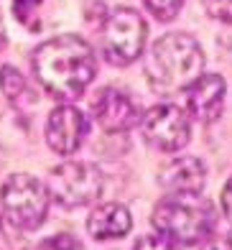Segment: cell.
<instances>
[{
    "label": "cell",
    "mask_w": 232,
    "mask_h": 250,
    "mask_svg": "<svg viewBox=\"0 0 232 250\" xmlns=\"http://www.w3.org/2000/svg\"><path fill=\"white\" fill-rule=\"evenodd\" d=\"M51 199L66 209L87 207L102 194V174L97 166L84 161H64L49 174Z\"/></svg>",
    "instance_id": "8992f818"
},
{
    "label": "cell",
    "mask_w": 232,
    "mask_h": 250,
    "mask_svg": "<svg viewBox=\"0 0 232 250\" xmlns=\"http://www.w3.org/2000/svg\"><path fill=\"white\" fill-rule=\"evenodd\" d=\"M0 89H3V95L10 100V102H16L21 100L23 95H26V79H23V74L16 69V66H10L5 64L3 69H0Z\"/></svg>",
    "instance_id": "4fadbf2b"
},
{
    "label": "cell",
    "mask_w": 232,
    "mask_h": 250,
    "mask_svg": "<svg viewBox=\"0 0 232 250\" xmlns=\"http://www.w3.org/2000/svg\"><path fill=\"white\" fill-rule=\"evenodd\" d=\"M225 79L219 74H202L187 87L189 115L199 123H212L222 115L225 107Z\"/></svg>",
    "instance_id": "30bf717a"
},
{
    "label": "cell",
    "mask_w": 232,
    "mask_h": 250,
    "mask_svg": "<svg viewBox=\"0 0 232 250\" xmlns=\"http://www.w3.org/2000/svg\"><path fill=\"white\" fill-rule=\"evenodd\" d=\"M133 250H179V243H173L166 235H146L135 243Z\"/></svg>",
    "instance_id": "e0dca14e"
},
{
    "label": "cell",
    "mask_w": 232,
    "mask_h": 250,
    "mask_svg": "<svg viewBox=\"0 0 232 250\" xmlns=\"http://www.w3.org/2000/svg\"><path fill=\"white\" fill-rule=\"evenodd\" d=\"M146 21L133 8H115L105 16L100 28V49L102 56L112 66H127L143 54L146 46Z\"/></svg>",
    "instance_id": "5b68a950"
},
{
    "label": "cell",
    "mask_w": 232,
    "mask_h": 250,
    "mask_svg": "<svg viewBox=\"0 0 232 250\" xmlns=\"http://www.w3.org/2000/svg\"><path fill=\"white\" fill-rule=\"evenodd\" d=\"M202 5L210 18L232 26V0H202Z\"/></svg>",
    "instance_id": "9a60e30c"
},
{
    "label": "cell",
    "mask_w": 232,
    "mask_h": 250,
    "mask_svg": "<svg viewBox=\"0 0 232 250\" xmlns=\"http://www.w3.org/2000/svg\"><path fill=\"white\" fill-rule=\"evenodd\" d=\"M222 212H225V217L232 222V176H230V181L222 189Z\"/></svg>",
    "instance_id": "ffe728a7"
},
{
    "label": "cell",
    "mask_w": 232,
    "mask_h": 250,
    "mask_svg": "<svg viewBox=\"0 0 232 250\" xmlns=\"http://www.w3.org/2000/svg\"><path fill=\"white\" fill-rule=\"evenodd\" d=\"M141 128H143L146 141L166 153L181 151L191 138V123L187 118V112L176 105H169V102L150 107L141 118Z\"/></svg>",
    "instance_id": "52a82bcc"
},
{
    "label": "cell",
    "mask_w": 232,
    "mask_h": 250,
    "mask_svg": "<svg viewBox=\"0 0 232 250\" xmlns=\"http://www.w3.org/2000/svg\"><path fill=\"white\" fill-rule=\"evenodd\" d=\"M51 191L31 174H13L0 189L3 217L18 230H36L49 214Z\"/></svg>",
    "instance_id": "277c9868"
},
{
    "label": "cell",
    "mask_w": 232,
    "mask_h": 250,
    "mask_svg": "<svg viewBox=\"0 0 232 250\" xmlns=\"http://www.w3.org/2000/svg\"><path fill=\"white\" fill-rule=\"evenodd\" d=\"M207 168L194 156H176L166 161L158 171V184L169 194H199L204 189Z\"/></svg>",
    "instance_id": "8fae6325"
},
{
    "label": "cell",
    "mask_w": 232,
    "mask_h": 250,
    "mask_svg": "<svg viewBox=\"0 0 232 250\" xmlns=\"http://www.w3.org/2000/svg\"><path fill=\"white\" fill-rule=\"evenodd\" d=\"M204 51L189 33H166L146 56V74L158 89H187L202 77Z\"/></svg>",
    "instance_id": "7a4b0ae2"
},
{
    "label": "cell",
    "mask_w": 232,
    "mask_h": 250,
    "mask_svg": "<svg viewBox=\"0 0 232 250\" xmlns=\"http://www.w3.org/2000/svg\"><path fill=\"white\" fill-rule=\"evenodd\" d=\"M202 250H232V235L207 237V240L202 243Z\"/></svg>",
    "instance_id": "d6986e66"
},
{
    "label": "cell",
    "mask_w": 232,
    "mask_h": 250,
    "mask_svg": "<svg viewBox=\"0 0 232 250\" xmlns=\"http://www.w3.org/2000/svg\"><path fill=\"white\" fill-rule=\"evenodd\" d=\"M143 3L158 21H171V18L179 16L184 0H143Z\"/></svg>",
    "instance_id": "5bb4252c"
},
{
    "label": "cell",
    "mask_w": 232,
    "mask_h": 250,
    "mask_svg": "<svg viewBox=\"0 0 232 250\" xmlns=\"http://www.w3.org/2000/svg\"><path fill=\"white\" fill-rule=\"evenodd\" d=\"M36 250H84V248H82V243H79L74 235L59 232V235L46 237V240H43Z\"/></svg>",
    "instance_id": "2e32d148"
},
{
    "label": "cell",
    "mask_w": 232,
    "mask_h": 250,
    "mask_svg": "<svg viewBox=\"0 0 232 250\" xmlns=\"http://www.w3.org/2000/svg\"><path fill=\"white\" fill-rule=\"evenodd\" d=\"M92 115H95L100 128L107 133H125L141 123V112H138V105L130 100V95L115 87H105L95 95Z\"/></svg>",
    "instance_id": "9c48e42d"
},
{
    "label": "cell",
    "mask_w": 232,
    "mask_h": 250,
    "mask_svg": "<svg viewBox=\"0 0 232 250\" xmlns=\"http://www.w3.org/2000/svg\"><path fill=\"white\" fill-rule=\"evenodd\" d=\"M41 3L43 0H13V13H16V18L21 21L23 26H33L31 18L36 16V10H39Z\"/></svg>",
    "instance_id": "ac0fdd59"
},
{
    "label": "cell",
    "mask_w": 232,
    "mask_h": 250,
    "mask_svg": "<svg viewBox=\"0 0 232 250\" xmlns=\"http://www.w3.org/2000/svg\"><path fill=\"white\" fill-rule=\"evenodd\" d=\"M87 130L89 123L82 110L74 105H59L49 112V120H46V143L54 153L72 156L84 143Z\"/></svg>",
    "instance_id": "ba28073f"
},
{
    "label": "cell",
    "mask_w": 232,
    "mask_h": 250,
    "mask_svg": "<svg viewBox=\"0 0 232 250\" xmlns=\"http://www.w3.org/2000/svg\"><path fill=\"white\" fill-rule=\"evenodd\" d=\"M33 74L51 97L72 102L84 95L97 74L95 49L74 33L43 41L33 51Z\"/></svg>",
    "instance_id": "6da1fadb"
},
{
    "label": "cell",
    "mask_w": 232,
    "mask_h": 250,
    "mask_svg": "<svg viewBox=\"0 0 232 250\" xmlns=\"http://www.w3.org/2000/svg\"><path fill=\"white\" fill-rule=\"evenodd\" d=\"M130 227H133L130 212H127L125 204L118 202L100 204L87 217V232L95 240H115V237H123L130 232Z\"/></svg>",
    "instance_id": "7c38bea8"
},
{
    "label": "cell",
    "mask_w": 232,
    "mask_h": 250,
    "mask_svg": "<svg viewBox=\"0 0 232 250\" xmlns=\"http://www.w3.org/2000/svg\"><path fill=\"white\" fill-rule=\"evenodd\" d=\"M156 232L181 245H196L212 237L217 227V212L210 199L199 194H169L150 214Z\"/></svg>",
    "instance_id": "3957f363"
}]
</instances>
